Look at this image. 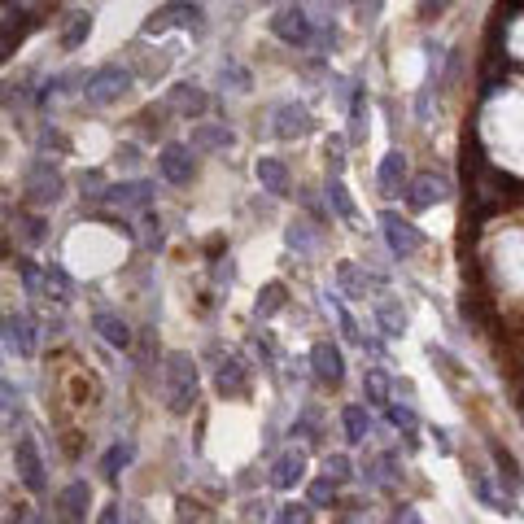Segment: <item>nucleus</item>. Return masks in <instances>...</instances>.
I'll return each instance as SVG.
<instances>
[{
	"mask_svg": "<svg viewBox=\"0 0 524 524\" xmlns=\"http://www.w3.org/2000/svg\"><path fill=\"white\" fill-rule=\"evenodd\" d=\"M162 380H166V407H171L175 415H188L197 407V363L188 359L184 350H175V354H166V372H162Z\"/></svg>",
	"mask_w": 524,
	"mask_h": 524,
	"instance_id": "obj_1",
	"label": "nucleus"
},
{
	"mask_svg": "<svg viewBox=\"0 0 524 524\" xmlns=\"http://www.w3.org/2000/svg\"><path fill=\"white\" fill-rule=\"evenodd\" d=\"M166 27H188L193 35H201L206 31V14H201V5H193V0H171V5L153 9L145 18V35H162Z\"/></svg>",
	"mask_w": 524,
	"mask_h": 524,
	"instance_id": "obj_2",
	"label": "nucleus"
},
{
	"mask_svg": "<svg viewBox=\"0 0 524 524\" xmlns=\"http://www.w3.org/2000/svg\"><path fill=\"white\" fill-rule=\"evenodd\" d=\"M271 35H276L280 44H289V49H311L315 44V22L302 5H284L280 14L271 18Z\"/></svg>",
	"mask_w": 524,
	"mask_h": 524,
	"instance_id": "obj_3",
	"label": "nucleus"
},
{
	"mask_svg": "<svg viewBox=\"0 0 524 524\" xmlns=\"http://www.w3.org/2000/svg\"><path fill=\"white\" fill-rule=\"evenodd\" d=\"M380 232H385V245H389L393 258H411V254H420L424 249V232L415 228L411 219H402L398 210L380 214Z\"/></svg>",
	"mask_w": 524,
	"mask_h": 524,
	"instance_id": "obj_4",
	"label": "nucleus"
},
{
	"mask_svg": "<svg viewBox=\"0 0 524 524\" xmlns=\"http://www.w3.org/2000/svg\"><path fill=\"white\" fill-rule=\"evenodd\" d=\"M131 88V70L123 66H101L88 75V88H83V97H88V105H114L123 92Z\"/></svg>",
	"mask_w": 524,
	"mask_h": 524,
	"instance_id": "obj_5",
	"label": "nucleus"
},
{
	"mask_svg": "<svg viewBox=\"0 0 524 524\" xmlns=\"http://www.w3.org/2000/svg\"><path fill=\"white\" fill-rule=\"evenodd\" d=\"M402 193H407V210L424 214V210H433L437 201H446V184L428 171V175H415V180H402Z\"/></svg>",
	"mask_w": 524,
	"mask_h": 524,
	"instance_id": "obj_6",
	"label": "nucleus"
},
{
	"mask_svg": "<svg viewBox=\"0 0 524 524\" xmlns=\"http://www.w3.org/2000/svg\"><path fill=\"white\" fill-rule=\"evenodd\" d=\"M14 463H18L22 485H27L31 494H44V490H49V476H44V459H40V450H35L31 437H22V442H18Z\"/></svg>",
	"mask_w": 524,
	"mask_h": 524,
	"instance_id": "obj_7",
	"label": "nucleus"
},
{
	"mask_svg": "<svg viewBox=\"0 0 524 524\" xmlns=\"http://www.w3.org/2000/svg\"><path fill=\"white\" fill-rule=\"evenodd\" d=\"M158 171H162V180H171V184H188L193 180V171H197L193 149L188 145H166L158 153Z\"/></svg>",
	"mask_w": 524,
	"mask_h": 524,
	"instance_id": "obj_8",
	"label": "nucleus"
},
{
	"mask_svg": "<svg viewBox=\"0 0 524 524\" xmlns=\"http://www.w3.org/2000/svg\"><path fill=\"white\" fill-rule=\"evenodd\" d=\"M0 332H5V345L14 354H22V359H31L35 354V324H31V315H5L0 319Z\"/></svg>",
	"mask_w": 524,
	"mask_h": 524,
	"instance_id": "obj_9",
	"label": "nucleus"
},
{
	"mask_svg": "<svg viewBox=\"0 0 524 524\" xmlns=\"http://www.w3.org/2000/svg\"><path fill=\"white\" fill-rule=\"evenodd\" d=\"M311 367H315V376L324 380V385H341V376H345V354H341L332 341H319L315 350H311Z\"/></svg>",
	"mask_w": 524,
	"mask_h": 524,
	"instance_id": "obj_10",
	"label": "nucleus"
},
{
	"mask_svg": "<svg viewBox=\"0 0 524 524\" xmlns=\"http://www.w3.org/2000/svg\"><path fill=\"white\" fill-rule=\"evenodd\" d=\"M27 193L40 201V206H49V201L62 197V175H57L49 162H35L31 175H27Z\"/></svg>",
	"mask_w": 524,
	"mask_h": 524,
	"instance_id": "obj_11",
	"label": "nucleus"
},
{
	"mask_svg": "<svg viewBox=\"0 0 524 524\" xmlns=\"http://www.w3.org/2000/svg\"><path fill=\"white\" fill-rule=\"evenodd\" d=\"M254 175H258L262 193H271V197H289V188H293V175H289V166H284L280 158H258Z\"/></svg>",
	"mask_w": 524,
	"mask_h": 524,
	"instance_id": "obj_12",
	"label": "nucleus"
},
{
	"mask_svg": "<svg viewBox=\"0 0 524 524\" xmlns=\"http://www.w3.org/2000/svg\"><path fill=\"white\" fill-rule=\"evenodd\" d=\"M110 206H123V210H149L153 206V184L149 180H131V184H118L110 193H101Z\"/></svg>",
	"mask_w": 524,
	"mask_h": 524,
	"instance_id": "obj_13",
	"label": "nucleus"
},
{
	"mask_svg": "<svg viewBox=\"0 0 524 524\" xmlns=\"http://www.w3.org/2000/svg\"><path fill=\"white\" fill-rule=\"evenodd\" d=\"M306 131H311V110L297 105V101L280 105V110H276V136L280 140H302Z\"/></svg>",
	"mask_w": 524,
	"mask_h": 524,
	"instance_id": "obj_14",
	"label": "nucleus"
},
{
	"mask_svg": "<svg viewBox=\"0 0 524 524\" xmlns=\"http://www.w3.org/2000/svg\"><path fill=\"white\" fill-rule=\"evenodd\" d=\"M214 389H219L223 398H241V393H249V367L241 359H223L219 372H214Z\"/></svg>",
	"mask_w": 524,
	"mask_h": 524,
	"instance_id": "obj_15",
	"label": "nucleus"
},
{
	"mask_svg": "<svg viewBox=\"0 0 524 524\" xmlns=\"http://www.w3.org/2000/svg\"><path fill=\"white\" fill-rule=\"evenodd\" d=\"M232 131L223 123H197L193 127V140H188V149L193 153H214V149H232Z\"/></svg>",
	"mask_w": 524,
	"mask_h": 524,
	"instance_id": "obj_16",
	"label": "nucleus"
},
{
	"mask_svg": "<svg viewBox=\"0 0 524 524\" xmlns=\"http://www.w3.org/2000/svg\"><path fill=\"white\" fill-rule=\"evenodd\" d=\"M402 180H407V158L393 149V153H385V162H380L376 184H380V193H385V197H398L402 193Z\"/></svg>",
	"mask_w": 524,
	"mask_h": 524,
	"instance_id": "obj_17",
	"label": "nucleus"
},
{
	"mask_svg": "<svg viewBox=\"0 0 524 524\" xmlns=\"http://www.w3.org/2000/svg\"><path fill=\"white\" fill-rule=\"evenodd\" d=\"M302 476H306V455L302 450H289V455H280L276 468H271V485H276V490H293Z\"/></svg>",
	"mask_w": 524,
	"mask_h": 524,
	"instance_id": "obj_18",
	"label": "nucleus"
},
{
	"mask_svg": "<svg viewBox=\"0 0 524 524\" xmlns=\"http://www.w3.org/2000/svg\"><path fill=\"white\" fill-rule=\"evenodd\" d=\"M57 503H62V516H66V520H83V516H88V507H92V490H88V481L66 485Z\"/></svg>",
	"mask_w": 524,
	"mask_h": 524,
	"instance_id": "obj_19",
	"label": "nucleus"
},
{
	"mask_svg": "<svg viewBox=\"0 0 524 524\" xmlns=\"http://www.w3.org/2000/svg\"><path fill=\"white\" fill-rule=\"evenodd\" d=\"M166 105H171V110H180L184 118H193V114H201V110H206V105H210V97H206V92H201V88H193V83H180V88L171 92V101H166Z\"/></svg>",
	"mask_w": 524,
	"mask_h": 524,
	"instance_id": "obj_20",
	"label": "nucleus"
},
{
	"mask_svg": "<svg viewBox=\"0 0 524 524\" xmlns=\"http://www.w3.org/2000/svg\"><path fill=\"white\" fill-rule=\"evenodd\" d=\"M324 193H328V206H332V214H337L341 223H354V219H359V214H354V201H350V188L341 184V175H328V188H324Z\"/></svg>",
	"mask_w": 524,
	"mask_h": 524,
	"instance_id": "obj_21",
	"label": "nucleus"
},
{
	"mask_svg": "<svg viewBox=\"0 0 524 524\" xmlns=\"http://www.w3.org/2000/svg\"><path fill=\"white\" fill-rule=\"evenodd\" d=\"M284 302H289V289H284V280H271L267 289L258 293L254 315H258V319H271V315H280V311H284Z\"/></svg>",
	"mask_w": 524,
	"mask_h": 524,
	"instance_id": "obj_22",
	"label": "nucleus"
},
{
	"mask_svg": "<svg viewBox=\"0 0 524 524\" xmlns=\"http://www.w3.org/2000/svg\"><path fill=\"white\" fill-rule=\"evenodd\" d=\"M341 428H345V442H367V433H372V415H367V407H345L341 411Z\"/></svg>",
	"mask_w": 524,
	"mask_h": 524,
	"instance_id": "obj_23",
	"label": "nucleus"
},
{
	"mask_svg": "<svg viewBox=\"0 0 524 524\" xmlns=\"http://www.w3.org/2000/svg\"><path fill=\"white\" fill-rule=\"evenodd\" d=\"M92 324H97L101 337L110 341V345H118V350H127V345H131V328H127L118 315H110V311H97V319H92Z\"/></svg>",
	"mask_w": 524,
	"mask_h": 524,
	"instance_id": "obj_24",
	"label": "nucleus"
},
{
	"mask_svg": "<svg viewBox=\"0 0 524 524\" xmlns=\"http://www.w3.org/2000/svg\"><path fill=\"white\" fill-rule=\"evenodd\" d=\"M363 393H367V402H372V407H385L389 393H393V380L385 376V367H367V376H363Z\"/></svg>",
	"mask_w": 524,
	"mask_h": 524,
	"instance_id": "obj_25",
	"label": "nucleus"
},
{
	"mask_svg": "<svg viewBox=\"0 0 524 524\" xmlns=\"http://www.w3.org/2000/svg\"><path fill=\"white\" fill-rule=\"evenodd\" d=\"M494 468H498V481L507 485L511 494H520L524 490V476H520V463H516V455H507L503 446H494Z\"/></svg>",
	"mask_w": 524,
	"mask_h": 524,
	"instance_id": "obj_26",
	"label": "nucleus"
},
{
	"mask_svg": "<svg viewBox=\"0 0 524 524\" xmlns=\"http://www.w3.org/2000/svg\"><path fill=\"white\" fill-rule=\"evenodd\" d=\"M131 459H136V446H131V442H118V446H110V450H105V459H101V472H105V481H118V472H123Z\"/></svg>",
	"mask_w": 524,
	"mask_h": 524,
	"instance_id": "obj_27",
	"label": "nucleus"
},
{
	"mask_svg": "<svg viewBox=\"0 0 524 524\" xmlns=\"http://www.w3.org/2000/svg\"><path fill=\"white\" fill-rule=\"evenodd\" d=\"M376 324L385 328V337H402L407 332V311L398 302H380L376 306Z\"/></svg>",
	"mask_w": 524,
	"mask_h": 524,
	"instance_id": "obj_28",
	"label": "nucleus"
},
{
	"mask_svg": "<svg viewBox=\"0 0 524 524\" xmlns=\"http://www.w3.org/2000/svg\"><path fill=\"white\" fill-rule=\"evenodd\" d=\"M385 415H389L393 428H402V433H407V446L415 450V428H420V415H415L411 407H393V402H385Z\"/></svg>",
	"mask_w": 524,
	"mask_h": 524,
	"instance_id": "obj_29",
	"label": "nucleus"
},
{
	"mask_svg": "<svg viewBox=\"0 0 524 524\" xmlns=\"http://www.w3.org/2000/svg\"><path fill=\"white\" fill-rule=\"evenodd\" d=\"M337 280H341L345 297H367V276H359V267H354V262H341Z\"/></svg>",
	"mask_w": 524,
	"mask_h": 524,
	"instance_id": "obj_30",
	"label": "nucleus"
},
{
	"mask_svg": "<svg viewBox=\"0 0 524 524\" xmlns=\"http://www.w3.org/2000/svg\"><path fill=\"white\" fill-rule=\"evenodd\" d=\"M284 241H289V249H297V254H311L315 249V232H311V223H289V228H284Z\"/></svg>",
	"mask_w": 524,
	"mask_h": 524,
	"instance_id": "obj_31",
	"label": "nucleus"
},
{
	"mask_svg": "<svg viewBox=\"0 0 524 524\" xmlns=\"http://www.w3.org/2000/svg\"><path fill=\"white\" fill-rule=\"evenodd\" d=\"M324 476L332 485H345L354 476V463H350V455H328L324 459Z\"/></svg>",
	"mask_w": 524,
	"mask_h": 524,
	"instance_id": "obj_32",
	"label": "nucleus"
},
{
	"mask_svg": "<svg viewBox=\"0 0 524 524\" xmlns=\"http://www.w3.org/2000/svg\"><path fill=\"white\" fill-rule=\"evenodd\" d=\"M88 31H92V18L88 14H70V27L62 35V44H66V49H79V44L88 40Z\"/></svg>",
	"mask_w": 524,
	"mask_h": 524,
	"instance_id": "obj_33",
	"label": "nucleus"
},
{
	"mask_svg": "<svg viewBox=\"0 0 524 524\" xmlns=\"http://www.w3.org/2000/svg\"><path fill=\"white\" fill-rule=\"evenodd\" d=\"M363 131H367V97L359 88L354 92V101H350V140H363Z\"/></svg>",
	"mask_w": 524,
	"mask_h": 524,
	"instance_id": "obj_34",
	"label": "nucleus"
},
{
	"mask_svg": "<svg viewBox=\"0 0 524 524\" xmlns=\"http://www.w3.org/2000/svg\"><path fill=\"white\" fill-rule=\"evenodd\" d=\"M328 306H332V315H337V324H341V337H345V341H359V324H354V315L341 306L337 293H328Z\"/></svg>",
	"mask_w": 524,
	"mask_h": 524,
	"instance_id": "obj_35",
	"label": "nucleus"
},
{
	"mask_svg": "<svg viewBox=\"0 0 524 524\" xmlns=\"http://www.w3.org/2000/svg\"><path fill=\"white\" fill-rule=\"evenodd\" d=\"M306 498H311V507H332V503H337V485H332L328 476H319V481H311Z\"/></svg>",
	"mask_w": 524,
	"mask_h": 524,
	"instance_id": "obj_36",
	"label": "nucleus"
},
{
	"mask_svg": "<svg viewBox=\"0 0 524 524\" xmlns=\"http://www.w3.org/2000/svg\"><path fill=\"white\" fill-rule=\"evenodd\" d=\"M428 354H433V363L442 367V376L450 380V385H459V363L450 359V350H442V345H428Z\"/></svg>",
	"mask_w": 524,
	"mask_h": 524,
	"instance_id": "obj_37",
	"label": "nucleus"
},
{
	"mask_svg": "<svg viewBox=\"0 0 524 524\" xmlns=\"http://www.w3.org/2000/svg\"><path fill=\"white\" fill-rule=\"evenodd\" d=\"M276 520H284V524H306V520H311V507H306V503H284V507L276 511Z\"/></svg>",
	"mask_w": 524,
	"mask_h": 524,
	"instance_id": "obj_38",
	"label": "nucleus"
},
{
	"mask_svg": "<svg viewBox=\"0 0 524 524\" xmlns=\"http://www.w3.org/2000/svg\"><path fill=\"white\" fill-rule=\"evenodd\" d=\"M57 289V302H70V276L62 267H49V293Z\"/></svg>",
	"mask_w": 524,
	"mask_h": 524,
	"instance_id": "obj_39",
	"label": "nucleus"
},
{
	"mask_svg": "<svg viewBox=\"0 0 524 524\" xmlns=\"http://www.w3.org/2000/svg\"><path fill=\"white\" fill-rule=\"evenodd\" d=\"M450 5H455V0H415V9H420V18H424V22L442 18V14H446Z\"/></svg>",
	"mask_w": 524,
	"mask_h": 524,
	"instance_id": "obj_40",
	"label": "nucleus"
},
{
	"mask_svg": "<svg viewBox=\"0 0 524 524\" xmlns=\"http://www.w3.org/2000/svg\"><path fill=\"white\" fill-rule=\"evenodd\" d=\"M22 236H27L31 245H40L44 241V219H35V214L31 219H22Z\"/></svg>",
	"mask_w": 524,
	"mask_h": 524,
	"instance_id": "obj_41",
	"label": "nucleus"
},
{
	"mask_svg": "<svg viewBox=\"0 0 524 524\" xmlns=\"http://www.w3.org/2000/svg\"><path fill=\"white\" fill-rule=\"evenodd\" d=\"M18 402H22V398H18V389L9 385V380H0V411H14Z\"/></svg>",
	"mask_w": 524,
	"mask_h": 524,
	"instance_id": "obj_42",
	"label": "nucleus"
},
{
	"mask_svg": "<svg viewBox=\"0 0 524 524\" xmlns=\"http://www.w3.org/2000/svg\"><path fill=\"white\" fill-rule=\"evenodd\" d=\"M345 171V158H341V140L328 145V175H341Z\"/></svg>",
	"mask_w": 524,
	"mask_h": 524,
	"instance_id": "obj_43",
	"label": "nucleus"
},
{
	"mask_svg": "<svg viewBox=\"0 0 524 524\" xmlns=\"http://www.w3.org/2000/svg\"><path fill=\"white\" fill-rule=\"evenodd\" d=\"M18 267H22V280H27V289H31V293L40 289V271H35L31 262H18Z\"/></svg>",
	"mask_w": 524,
	"mask_h": 524,
	"instance_id": "obj_44",
	"label": "nucleus"
},
{
	"mask_svg": "<svg viewBox=\"0 0 524 524\" xmlns=\"http://www.w3.org/2000/svg\"><path fill=\"white\" fill-rule=\"evenodd\" d=\"M232 276H236V267H232V258H223V262H219V267H214V280H219V284H223V280H228V284H232Z\"/></svg>",
	"mask_w": 524,
	"mask_h": 524,
	"instance_id": "obj_45",
	"label": "nucleus"
},
{
	"mask_svg": "<svg viewBox=\"0 0 524 524\" xmlns=\"http://www.w3.org/2000/svg\"><path fill=\"white\" fill-rule=\"evenodd\" d=\"M433 437H437V450H442V455H450V450H455V446H450V433H446V428H433Z\"/></svg>",
	"mask_w": 524,
	"mask_h": 524,
	"instance_id": "obj_46",
	"label": "nucleus"
},
{
	"mask_svg": "<svg viewBox=\"0 0 524 524\" xmlns=\"http://www.w3.org/2000/svg\"><path fill=\"white\" fill-rule=\"evenodd\" d=\"M393 520H407V524H415V520H420V511H415V507H398V511H393Z\"/></svg>",
	"mask_w": 524,
	"mask_h": 524,
	"instance_id": "obj_47",
	"label": "nucleus"
},
{
	"mask_svg": "<svg viewBox=\"0 0 524 524\" xmlns=\"http://www.w3.org/2000/svg\"><path fill=\"white\" fill-rule=\"evenodd\" d=\"M380 5H385V0H372V5H367V14H380Z\"/></svg>",
	"mask_w": 524,
	"mask_h": 524,
	"instance_id": "obj_48",
	"label": "nucleus"
}]
</instances>
